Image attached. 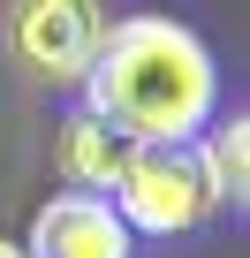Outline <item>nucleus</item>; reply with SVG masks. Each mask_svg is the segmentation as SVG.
<instances>
[{
  "mask_svg": "<svg viewBox=\"0 0 250 258\" xmlns=\"http://www.w3.org/2000/svg\"><path fill=\"white\" fill-rule=\"evenodd\" d=\"M84 106L121 137H197L220 114V69L205 38L175 16H121L99 31L84 69Z\"/></svg>",
  "mask_w": 250,
  "mask_h": 258,
  "instance_id": "1",
  "label": "nucleus"
},
{
  "mask_svg": "<svg viewBox=\"0 0 250 258\" xmlns=\"http://www.w3.org/2000/svg\"><path fill=\"white\" fill-rule=\"evenodd\" d=\"M106 198L129 220V235H190L212 213V190H205L190 137H129V160H121Z\"/></svg>",
  "mask_w": 250,
  "mask_h": 258,
  "instance_id": "2",
  "label": "nucleus"
},
{
  "mask_svg": "<svg viewBox=\"0 0 250 258\" xmlns=\"http://www.w3.org/2000/svg\"><path fill=\"white\" fill-rule=\"evenodd\" d=\"M99 31H106V8H99V0H8V16H0L8 61L31 84H46V91L84 84Z\"/></svg>",
  "mask_w": 250,
  "mask_h": 258,
  "instance_id": "3",
  "label": "nucleus"
},
{
  "mask_svg": "<svg viewBox=\"0 0 250 258\" xmlns=\"http://www.w3.org/2000/svg\"><path fill=\"white\" fill-rule=\"evenodd\" d=\"M129 220L114 213V198L99 190H61L31 213V243L23 258H129Z\"/></svg>",
  "mask_w": 250,
  "mask_h": 258,
  "instance_id": "4",
  "label": "nucleus"
},
{
  "mask_svg": "<svg viewBox=\"0 0 250 258\" xmlns=\"http://www.w3.org/2000/svg\"><path fill=\"white\" fill-rule=\"evenodd\" d=\"M121 160H129V137H121L114 121H99L91 106H76L68 121H61V175H68V190H114V175H121Z\"/></svg>",
  "mask_w": 250,
  "mask_h": 258,
  "instance_id": "5",
  "label": "nucleus"
},
{
  "mask_svg": "<svg viewBox=\"0 0 250 258\" xmlns=\"http://www.w3.org/2000/svg\"><path fill=\"white\" fill-rule=\"evenodd\" d=\"M190 145H197V167H205L212 205H242L250 198V121L242 114L235 121H205Z\"/></svg>",
  "mask_w": 250,
  "mask_h": 258,
  "instance_id": "6",
  "label": "nucleus"
},
{
  "mask_svg": "<svg viewBox=\"0 0 250 258\" xmlns=\"http://www.w3.org/2000/svg\"><path fill=\"white\" fill-rule=\"evenodd\" d=\"M0 258H23V243H8V235H0Z\"/></svg>",
  "mask_w": 250,
  "mask_h": 258,
  "instance_id": "7",
  "label": "nucleus"
}]
</instances>
